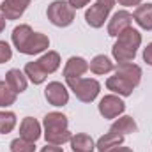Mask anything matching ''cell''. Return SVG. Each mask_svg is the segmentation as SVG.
Returning a JSON list of instances; mask_svg holds the SVG:
<instances>
[{
	"label": "cell",
	"mask_w": 152,
	"mask_h": 152,
	"mask_svg": "<svg viewBox=\"0 0 152 152\" xmlns=\"http://www.w3.org/2000/svg\"><path fill=\"white\" fill-rule=\"evenodd\" d=\"M67 117L60 112H51L44 117L42 126H44V140L46 143L51 145H64L66 142H71L73 134L67 129Z\"/></svg>",
	"instance_id": "obj_1"
},
{
	"label": "cell",
	"mask_w": 152,
	"mask_h": 152,
	"mask_svg": "<svg viewBox=\"0 0 152 152\" xmlns=\"http://www.w3.org/2000/svg\"><path fill=\"white\" fill-rule=\"evenodd\" d=\"M142 44V34L129 27L127 30H124L117 41H115L113 48H112V55L118 64H126V62H133L136 57V51Z\"/></svg>",
	"instance_id": "obj_2"
},
{
	"label": "cell",
	"mask_w": 152,
	"mask_h": 152,
	"mask_svg": "<svg viewBox=\"0 0 152 152\" xmlns=\"http://www.w3.org/2000/svg\"><path fill=\"white\" fill-rule=\"evenodd\" d=\"M66 83L81 103H92L101 90V83L94 78H71Z\"/></svg>",
	"instance_id": "obj_3"
},
{
	"label": "cell",
	"mask_w": 152,
	"mask_h": 152,
	"mask_svg": "<svg viewBox=\"0 0 152 152\" xmlns=\"http://www.w3.org/2000/svg\"><path fill=\"white\" fill-rule=\"evenodd\" d=\"M46 16L51 25L64 28L75 21V9L71 7V4L67 0H55L48 5Z\"/></svg>",
	"instance_id": "obj_4"
},
{
	"label": "cell",
	"mask_w": 152,
	"mask_h": 152,
	"mask_svg": "<svg viewBox=\"0 0 152 152\" xmlns=\"http://www.w3.org/2000/svg\"><path fill=\"white\" fill-rule=\"evenodd\" d=\"M97 110H99L103 118H117L118 115L126 112V103L117 94H108L99 101Z\"/></svg>",
	"instance_id": "obj_5"
},
{
	"label": "cell",
	"mask_w": 152,
	"mask_h": 152,
	"mask_svg": "<svg viewBox=\"0 0 152 152\" xmlns=\"http://www.w3.org/2000/svg\"><path fill=\"white\" fill-rule=\"evenodd\" d=\"M44 97L51 106H66L69 103V92L60 81H50L44 88Z\"/></svg>",
	"instance_id": "obj_6"
},
{
	"label": "cell",
	"mask_w": 152,
	"mask_h": 152,
	"mask_svg": "<svg viewBox=\"0 0 152 152\" xmlns=\"http://www.w3.org/2000/svg\"><path fill=\"white\" fill-rule=\"evenodd\" d=\"M133 23V14L127 11H117L112 20L108 21V36L110 37H118L124 30H127Z\"/></svg>",
	"instance_id": "obj_7"
},
{
	"label": "cell",
	"mask_w": 152,
	"mask_h": 152,
	"mask_svg": "<svg viewBox=\"0 0 152 152\" xmlns=\"http://www.w3.org/2000/svg\"><path fill=\"white\" fill-rule=\"evenodd\" d=\"M108 14H110V9H106V7H103L101 4L96 2L94 5H90L85 11V21L92 28H101L104 25V21L108 20Z\"/></svg>",
	"instance_id": "obj_8"
},
{
	"label": "cell",
	"mask_w": 152,
	"mask_h": 152,
	"mask_svg": "<svg viewBox=\"0 0 152 152\" xmlns=\"http://www.w3.org/2000/svg\"><path fill=\"white\" fill-rule=\"evenodd\" d=\"M30 5V0H4L0 5V12L5 20H18L23 16L27 7Z\"/></svg>",
	"instance_id": "obj_9"
},
{
	"label": "cell",
	"mask_w": 152,
	"mask_h": 152,
	"mask_svg": "<svg viewBox=\"0 0 152 152\" xmlns=\"http://www.w3.org/2000/svg\"><path fill=\"white\" fill-rule=\"evenodd\" d=\"M115 75L120 76V78H124V80H127L131 85L136 87V85L140 83V80H142V67L136 66V64H133V62L118 64V66L115 67Z\"/></svg>",
	"instance_id": "obj_10"
},
{
	"label": "cell",
	"mask_w": 152,
	"mask_h": 152,
	"mask_svg": "<svg viewBox=\"0 0 152 152\" xmlns=\"http://www.w3.org/2000/svg\"><path fill=\"white\" fill-rule=\"evenodd\" d=\"M88 71V62L81 57H71L67 62H66V67H64V78L66 80H71V78H81Z\"/></svg>",
	"instance_id": "obj_11"
},
{
	"label": "cell",
	"mask_w": 152,
	"mask_h": 152,
	"mask_svg": "<svg viewBox=\"0 0 152 152\" xmlns=\"http://www.w3.org/2000/svg\"><path fill=\"white\" fill-rule=\"evenodd\" d=\"M20 136L28 142H37L41 138V124L32 117H25L20 124Z\"/></svg>",
	"instance_id": "obj_12"
},
{
	"label": "cell",
	"mask_w": 152,
	"mask_h": 152,
	"mask_svg": "<svg viewBox=\"0 0 152 152\" xmlns=\"http://www.w3.org/2000/svg\"><path fill=\"white\" fill-rule=\"evenodd\" d=\"M106 88L108 90H112L113 94L117 96H122V97H127V96H131L133 94V90H134V85H131L127 80H124V78H120V76H110L108 80H106Z\"/></svg>",
	"instance_id": "obj_13"
},
{
	"label": "cell",
	"mask_w": 152,
	"mask_h": 152,
	"mask_svg": "<svg viewBox=\"0 0 152 152\" xmlns=\"http://www.w3.org/2000/svg\"><path fill=\"white\" fill-rule=\"evenodd\" d=\"M48 48H50V39H48V36H44L41 32H34L32 37L28 39L23 53L25 55H37V53H42Z\"/></svg>",
	"instance_id": "obj_14"
},
{
	"label": "cell",
	"mask_w": 152,
	"mask_h": 152,
	"mask_svg": "<svg viewBox=\"0 0 152 152\" xmlns=\"http://www.w3.org/2000/svg\"><path fill=\"white\" fill-rule=\"evenodd\" d=\"M32 34H34V30L30 28V25H18V27H14V30H12V34H11V39H12L14 48H16L20 53H23V50H25L28 39L32 37Z\"/></svg>",
	"instance_id": "obj_15"
},
{
	"label": "cell",
	"mask_w": 152,
	"mask_h": 152,
	"mask_svg": "<svg viewBox=\"0 0 152 152\" xmlns=\"http://www.w3.org/2000/svg\"><path fill=\"white\" fill-rule=\"evenodd\" d=\"M133 20L138 23V27H142L143 30H152V4H143L138 5L133 12Z\"/></svg>",
	"instance_id": "obj_16"
},
{
	"label": "cell",
	"mask_w": 152,
	"mask_h": 152,
	"mask_svg": "<svg viewBox=\"0 0 152 152\" xmlns=\"http://www.w3.org/2000/svg\"><path fill=\"white\" fill-rule=\"evenodd\" d=\"M122 143H124V134H118V133H115V131L110 129L104 136H101V138L97 140L96 149L99 152H108V151H112L113 147L122 145Z\"/></svg>",
	"instance_id": "obj_17"
},
{
	"label": "cell",
	"mask_w": 152,
	"mask_h": 152,
	"mask_svg": "<svg viewBox=\"0 0 152 152\" xmlns=\"http://www.w3.org/2000/svg\"><path fill=\"white\" fill-rule=\"evenodd\" d=\"M5 81H7V85L16 92V94H21V92H25L27 90V76L25 73H21L20 69H11V71H7V75H5Z\"/></svg>",
	"instance_id": "obj_18"
},
{
	"label": "cell",
	"mask_w": 152,
	"mask_h": 152,
	"mask_svg": "<svg viewBox=\"0 0 152 152\" xmlns=\"http://www.w3.org/2000/svg\"><path fill=\"white\" fill-rule=\"evenodd\" d=\"M71 149H73V152H94L96 142L92 140V136H88L85 133H78L71 138Z\"/></svg>",
	"instance_id": "obj_19"
},
{
	"label": "cell",
	"mask_w": 152,
	"mask_h": 152,
	"mask_svg": "<svg viewBox=\"0 0 152 152\" xmlns=\"http://www.w3.org/2000/svg\"><path fill=\"white\" fill-rule=\"evenodd\" d=\"M112 131L115 133H118V134H131V133H136L138 131V126H136V122H134V118L133 117H129V115H124V117H118V118H115V122L112 124V127H110Z\"/></svg>",
	"instance_id": "obj_20"
},
{
	"label": "cell",
	"mask_w": 152,
	"mask_h": 152,
	"mask_svg": "<svg viewBox=\"0 0 152 152\" xmlns=\"http://www.w3.org/2000/svg\"><path fill=\"white\" fill-rule=\"evenodd\" d=\"M88 69H90L94 75H108V73H112L115 69V66L106 55H96V57L90 60Z\"/></svg>",
	"instance_id": "obj_21"
},
{
	"label": "cell",
	"mask_w": 152,
	"mask_h": 152,
	"mask_svg": "<svg viewBox=\"0 0 152 152\" xmlns=\"http://www.w3.org/2000/svg\"><path fill=\"white\" fill-rule=\"evenodd\" d=\"M37 64L41 66V69L46 75H53L58 67H60V55L57 51H48L44 53L41 58L37 60Z\"/></svg>",
	"instance_id": "obj_22"
},
{
	"label": "cell",
	"mask_w": 152,
	"mask_h": 152,
	"mask_svg": "<svg viewBox=\"0 0 152 152\" xmlns=\"http://www.w3.org/2000/svg\"><path fill=\"white\" fill-rule=\"evenodd\" d=\"M23 73H25V76H27L34 85H41V83H44L46 78H48V75L41 69V66L37 64V60H36V62H28V64L25 66Z\"/></svg>",
	"instance_id": "obj_23"
},
{
	"label": "cell",
	"mask_w": 152,
	"mask_h": 152,
	"mask_svg": "<svg viewBox=\"0 0 152 152\" xmlns=\"http://www.w3.org/2000/svg\"><path fill=\"white\" fill-rule=\"evenodd\" d=\"M16 92L7 85V81L0 80V108H7L16 103Z\"/></svg>",
	"instance_id": "obj_24"
},
{
	"label": "cell",
	"mask_w": 152,
	"mask_h": 152,
	"mask_svg": "<svg viewBox=\"0 0 152 152\" xmlns=\"http://www.w3.org/2000/svg\"><path fill=\"white\" fill-rule=\"evenodd\" d=\"M16 127V115L12 112H0V134H9Z\"/></svg>",
	"instance_id": "obj_25"
},
{
	"label": "cell",
	"mask_w": 152,
	"mask_h": 152,
	"mask_svg": "<svg viewBox=\"0 0 152 152\" xmlns=\"http://www.w3.org/2000/svg\"><path fill=\"white\" fill-rule=\"evenodd\" d=\"M11 152H36V142H28L25 138H14L9 145Z\"/></svg>",
	"instance_id": "obj_26"
},
{
	"label": "cell",
	"mask_w": 152,
	"mask_h": 152,
	"mask_svg": "<svg viewBox=\"0 0 152 152\" xmlns=\"http://www.w3.org/2000/svg\"><path fill=\"white\" fill-rule=\"evenodd\" d=\"M11 57H12V50H11L9 42L0 41V64L9 62V60H11Z\"/></svg>",
	"instance_id": "obj_27"
},
{
	"label": "cell",
	"mask_w": 152,
	"mask_h": 152,
	"mask_svg": "<svg viewBox=\"0 0 152 152\" xmlns=\"http://www.w3.org/2000/svg\"><path fill=\"white\" fill-rule=\"evenodd\" d=\"M143 60L147 62V66H152V42L147 44V48H143Z\"/></svg>",
	"instance_id": "obj_28"
},
{
	"label": "cell",
	"mask_w": 152,
	"mask_h": 152,
	"mask_svg": "<svg viewBox=\"0 0 152 152\" xmlns=\"http://www.w3.org/2000/svg\"><path fill=\"white\" fill-rule=\"evenodd\" d=\"M67 2L71 4V7L76 11V9H83L85 5H88V2H90V0H67Z\"/></svg>",
	"instance_id": "obj_29"
},
{
	"label": "cell",
	"mask_w": 152,
	"mask_h": 152,
	"mask_svg": "<svg viewBox=\"0 0 152 152\" xmlns=\"http://www.w3.org/2000/svg\"><path fill=\"white\" fill-rule=\"evenodd\" d=\"M41 152H64V149L60 145H51V143H46V147H42Z\"/></svg>",
	"instance_id": "obj_30"
},
{
	"label": "cell",
	"mask_w": 152,
	"mask_h": 152,
	"mask_svg": "<svg viewBox=\"0 0 152 152\" xmlns=\"http://www.w3.org/2000/svg\"><path fill=\"white\" fill-rule=\"evenodd\" d=\"M117 2H118L120 5H124V7H133V5H136V7H138L143 0H117Z\"/></svg>",
	"instance_id": "obj_31"
},
{
	"label": "cell",
	"mask_w": 152,
	"mask_h": 152,
	"mask_svg": "<svg viewBox=\"0 0 152 152\" xmlns=\"http://www.w3.org/2000/svg\"><path fill=\"white\" fill-rule=\"evenodd\" d=\"M108 152H133V149H129V147H113L112 151H108Z\"/></svg>",
	"instance_id": "obj_32"
},
{
	"label": "cell",
	"mask_w": 152,
	"mask_h": 152,
	"mask_svg": "<svg viewBox=\"0 0 152 152\" xmlns=\"http://www.w3.org/2000/svg\"><path fill=\"white\" fill-rule=\"evenodd\" d=\"M5 21H7V20H5V18H4V14L0 12V34H2V32H4V28H5Z\"/></svg>",
	"instance_id": "obj_33"
}]
</instances>
